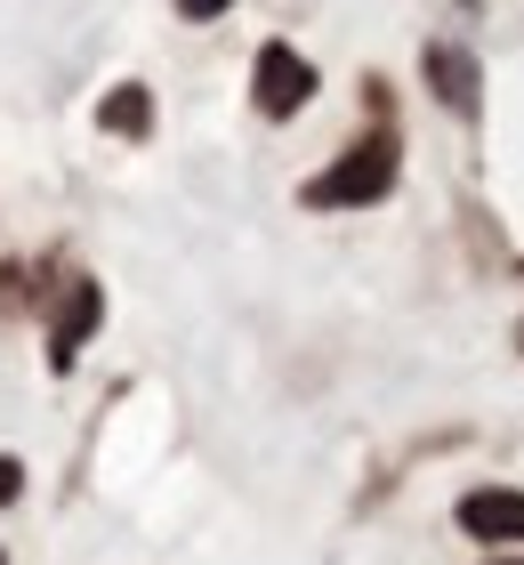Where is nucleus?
Listing matches in <instances>:
<instances>
[{
	"mask_svg": "<svg viewBox=\"0 0 524 565\" xmlns=\"http://www.w3.org/2000/svg\"><path fill=\"white\" fill-rule=\"evenodd\" d=\"M97 121H105L114 138H146V121H153V97H146L138 82H121V89H114V97L97 106Z\"/></svg>",
	"mask_w": 524,
	"mask_h": 565,
	"instance_id": "nucleus-6",
	"label": "nucleus"
},
{
	"mask_svg": "<svg viewBox=\"0 0 524 565\" xmlns=\"http://www.w3.org/2000/svg\"><path fill=\"white\" fill-rule=\"evenodd\" d=\"M460 533H477V542H524V493L509 484H484V493H460Z\"/></svg>",
	"mask_w": 524,
	"mask_h": 565,
	"instance_id": "nucleus-3",
	"label": "nucleus"
},
{
	"mask_svg": "<svg viewBox=\"0 0 524 565\" xmlns=\"http://www.w3.org/2000/svg\"><path fill=\"white\" fill-rule=\"evenodd\" d=\"M250 97H258V114H267V121H291L314 97V65L299 57L291 41H267V49H258V65H250Z\"/></svg>",
	"mask_w": 524,
	"mask_h": 565,
	"instance_id": "nucleus-2",
	"label": "nucleus"
},
{
	"mask_svg": "<svg viewBox=\"0 0 524 565\" xmlns=\"http://www.w3.org/2000/svg\"><path fill=\"white\" fill-rule=\"evenodd\" d=\"M17 484H24V469H17V460H0V509L17 501Z\"/></svg>",
	"mask_w": 524,
	"mask_h": 565,
	"instance_id": "nucleus-8",
	"label": "nucleus"
},
{
	"mask_svg": "<svg viewBox=\"0 0 524 565\" xmlns=\"http://www.w3.org/2000/svg\"><path fill=\"white\" fill-rule=\"evenodd\" d=\"M387 186H396V130H372V138H355L339 162L307 186L314 211H355V202H379Z\"/></svg>",
	"mask_w": 524,
	"mask_h": 565,
	"instance_id": "nucleus-1",
	"label": "nucleus"
},
{
	"mask_svg": "<svg viewBox=\"0 0 524 565\" xmlns=\"http://www.w3.org/2000/svg\"><path fill=\"white\" fill-rule=\"evenodd\" d=\"M419 73H428V89H436L452 114H477V65H468L460 49H428V57H419Z\"/></svg>",
	"mask_w": 524,
	"mask_h": 565,
	"instance_id": "nucleus-5",
	"label": "nucleus"
},
{
	"mask_svg": "<svg viewBox=\"0 0 524 565\" xmlns=\"http://www.w3.org/2000/svg\"><path fill=\"white\" fill-rule=\"evenodd\" d=\"M218 9H234V0H178V17H186V24H210Z\"/></svg>",
	"mask_w": 524,
	"mask_h": 565,
	"instance_id": "nucleus-7",
	"label": "nucleus"
},
{
	"mask_svg": "<svg viewBox=\"0 0 524 565\" xmlns=\"http://www.w3.org/2000/svg\"><path fill=\"white\" fill-rule=\"evenodd\" d=\"M97 316H105V291H97V282H73L65 307H57V323H49V364H57V372H73V355H82Z\"/></svg>",
	"mask_w": 524,
	"mask_h": 565,
	"instance_id": "nucleus-4",
	"label": "nucleus"
}]
</instances>
